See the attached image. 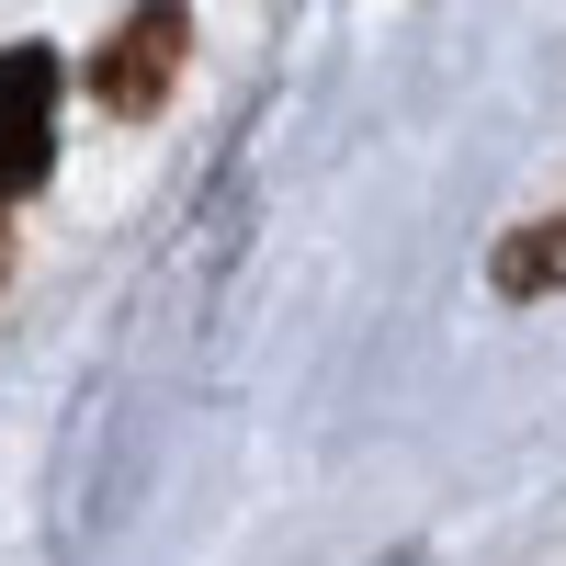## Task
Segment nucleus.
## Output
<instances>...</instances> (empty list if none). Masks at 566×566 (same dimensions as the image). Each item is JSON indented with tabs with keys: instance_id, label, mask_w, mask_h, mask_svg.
I'll return each mask as SVG.
<instances>
[{
	"instance_id": "f257e3e1",
	"label": "nucleus",
	"mask_w": 566,
	"mask_h": 566,
	"mask_svg": "<svg viewBox=\"0 0 566 566\" xmlns=\"http://www.w3.org/2000/svg\"><path fill=\"white\" fill-rule=\"evenodd\" d=\"M181 57H193V12H181V0H136L125 34L91 57L103 114H159V103H170V80H181Z\"/></svg>"
},
{
	"instance_id": "f03ea898",
	"label": "nucleus",
	"mask_w": 566,
	"mask_h": 566,
	"mask_svg": "<svg viewBox=\"0 0 566 566\" xmlns=\"http://www.w3.org/2000/svg\"><path fill=\"white\" fill-rule=\"evenodd\" d=\"M45 159H57V57L0 45V216L45 181Z\"/></svg>"
},
{
	"instance_id": "7ed1b4c3",
	"label": "nucleus",
	"mask_w": 566,
	"mask_h": 566,
	"mask_svg": "<svg viewBox=\"0 0 566 566\" xmlns=\"http://www.w3.org/2000/svg\"><path fill=\"white\" fill-rule=\"evenodd\" d=\"M544 272H566V227H533V239H522V250L499 261V283H510V295H533Z\"/></svg>"
},
{
	"instance_id": "20e7f679",
	"label": "nucleus",
	"mask_w": 566,
	"mask_h": 566,
	"mask_svg": "<svg viewBox=\"0 0 566 566\" xmlns=\"http://www.w3.org/2000/svg\"><path fill=\"white\" fill-rule=\"evenodd\" d=\"M0 283H12V227H0Z\"/></svg>"
}]
</instances>
